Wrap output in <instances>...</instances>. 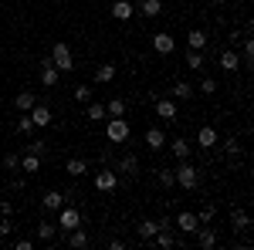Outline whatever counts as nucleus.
Instances as JSON below:
<instances>
[{
  "mask_svg": "<svg viewBox=\"0 0 254 250\" xmlns=\"http://www.w3.org/2000/svg\"><path fill=\"white\" fill-rule=\"evenodd\" d=\"M196 220H200V227L214 223V220H217V206H214V203H203V210L196 213Z\"/></svg>",
  "mask_w": 254,
  "mask_h": 250,
  "instance_id": "obj_31",
  "label": "nucleus"
},
{
  "mask_svg": "<svg viewBox=\"0 0 254 250\" xmlns=\"http://www.w3.org/2000/svg\"><path fill=\"white\" fill-rule=\"evenodd\" d=\"M109 14H112L116 20H132L136 17V3H129V0H112Z\"/></svg>",
  "mask_w": 254,
  "mask_h": 250,
  "instance_id": "obj_8",
  "label": "nucleus"
},
{
  "mask_svg": "<svg viewBox=\"0 0 254 250\" xmlns=\"http://www.w3.org/2000/svg\"><path fill=\"white\" fill-rule=\"evenodd\" d=\"M196 92H203V95H214V92H217V81H214V78H203Z\"/></svg>",
  "mask_w": 254,
  "mask_h": 250,
  "instance_id": "obj_40",
  "label": "nucleus"
},
{
  "mask_svg": "<svg viewBox=\"0 0 254 250\" xmlns=\"http://www.w3.org/2000/svg\"><path fill=\"white\" fill-rule=\"evenodd\" d=\"M156 230H159V223H156V220H142V223H139V227H136L139 240H146V244H149V240L156 237Z\"/></svg>",
  "mask_w": 254,
  "mask_h": 250,
  "instance_id": "obj_25",
  "label": "nucleus"
},
{
  "mask_svg": "<svg viewBox=\"0 0 254 250\" xmlns=\"http://www.w3.org/2000/svg\"><path fill=\"white\" fill-rule=\"evenodd\" d=\"M217 142H220V139H217V132L210 129V125H203V129L196 132V146H200V149H214Z\"/></svg>",
  "mask_w": 254,
  "mask_h": 250,
  "instance_id": "obj_17",
  "label": "nucleus"
},
{
  "mask_svg": "<svg viewBox=\"0 0 254 250\" xmlns=\"http://www.w3.org/2000/svg\"><path fill=\"white\" fill-rule=\"evenodd\" d=\"M55 237H58V223L41 220V223H38V240H44V244H48V240H55Z\"/></svg>",
  "mask_w": 254,
  "mask_h": 250,
  "instance_id": "obj_29",
  "label": "nucleus"
},
{
  "mask_svg": "<svg viewBox=\"0 0 254 250\" xmlns=\"http://www.w3.org/2000/svg\"><path fill=\"white\" fill-rule=\"evenodd\" d=\"M27 115H31V122H34V129H48V125H51V108H48V105H38V101H34V108H31V112H27Z\"/></svg>",
  "mask_w": 254,
  "mask_h": 250,
  "instance_id": "obj_9",
  "label": "nucleus"
},
{
  "mask_svg": "<svg viewBox=\"0 0 254 250\" xmlns=\"http://www.w3.org/2000/svg\"><path fill=\"white\" fill-rule=\"evenodd\" d=\"M231 227H234L237 233H244L248 227H251V216H248L244 210H231Z\"/></svg>",
  "mask_w": 254,
  "mask_h": 250,
  "instance_id": "obj_26",
  "label": "nucleus"
},
{
  "mask_svg": "<svg viewBox=\"0 0 254 250\" xmlns=\"http://www.w3.org/2000/svg\"><path fill=\"white\" fill-rule=\"evenodd\" d=\"M254 61V38H244V58H241V64H251Z\"/></svg>",
  "mask_w": 254,
  "mask_h": 250,
  "instance_id": "obj_38",
  "label": "nucleus"
},
{
  "mask_svg": "<svg viewBox=\"0 0 254 250\" xmlns=\"http://www.w3.org/2000/svg\"><path fill=\"white\" fill-rule=\"evenodd\" d=\"M224 152L231 155V159H237V155H241V142H237L234 135H231V139H227V142H224Z\"/></svg>",
  "mask_w": 254,
  "mask_h": 250,
  "instance_id": "obj_37",
  "label": "nucleus"
},
{
  "mask_svg": "<svg viewBox=\"0 0 254 250\" xmlns=\"http://www.w3.org/2000/svg\"><path fill=\"white\" fill-rule=\"evenodd\" d=\"M153 240H156V247L170 250V247L176 244V237H173V227H163V230H156V237H153Z\"/></svg>",
  "mask_w": 254,
  "mask_h": 250,
  "instance_id": "obj_28",
  "label": "nucleus"
},
{
  "mask_svg": "<svg viewBox=\"0 0 254 250\" xmlns=\"http://www.w3.org/2000/svg\"><path fill=\"white\" fill-rule=\"evenodd\" d=\"M14 247L17 250H34V240H14Z\"/></svg>",
  "mask_w": 254,
  "mask_h": 250,
  "instance_id": "obj_44",
  "label": "nucleus"
},
{
  "mask_svg": "<svg viewBox=\"0 0 254 250\" xmlns=\"http://www.w3.org/2000/svg\"><path fill=\"white\" fill-rule=\"evenodd\" d=\"M129 135H132V129H129L126 115H122V118H109V122H105V139H109L112 146H126Z\"/></svg>",
  "mask_w": 254,
  "mask_h": 250,
  "instance_id": "obj_2",
  "label": "nucleus"
},
{
  "mask_svg": "<svg viewBox=\"0 0 254 250\" xmlns=\"http://www.w3.org/2000/svg\"><path fill=\"white\" fill-rule=\"evenodd\" d=\"M17 132H20V135H31V132H34V122H31V115H27V112H20V118H17Z\"/></svg>",
  "mask_w": 254,
  "mask_h": 250,
  "instance_id": "obj_36",
  "label": "nucleus"
},
{
  "mask_svg": "<svg viewBox=\"0 0 254 250\" xmlns=\"http://www.w3.org/2000/svg\"><path fill=\"white\" fill-rule=\"evenodd\" d=\"M196 244H200V247L203 250H210V247H217V233L210 230V223H207V227H196Z\"/></svg>",
  "mask_w": 254,
  "mask_h": 250,
  "instance_id": "obj_16",
  "label": "nucleus"
},
{
  "mask_svg": "<svg viewBox=\"0 0 254 250\" xmlns=\"http://www.w3.org/2000/svg\"><path fill=\"white\" fill-rule=\"evenodd\" d=\"M92 244V237L85 233V227H75V230H68V247H75V250H85Z\"/></svg>",
  "mask_w": 254,
  "mask_h": 250,
  "instance_id": "obj_13",
  "label": "nucleus"
},
{
  "mask_svg": "<svg viewBox=\"0 0 254 250\" xmlns=\"http://www.w3.org/2000/svg\"><path fill=\"white\" fill-rule=\"evenodd\" d=\"M220 68H224L227 75L241 71V68H244V64H241V54H234V51H224V54H220Z\"/></svg>",
  "mask_w": 254,
  "mask_h": 250,
  "instance_id": "obj_18",
  "label": "nucleus"
},
{
  "mask_svg": "<svg viewBox=\"0 0 254 250\" xmlns=\"http://www.w3.org/2000/svg\"><path fill=\"white\" fill-rule=\"evenodd\" d=\"M105 112H109V118H122L126 115V98H112V101L105 105Z\"/></svg>",
  "mask_w": 254,
  "mask_h": 250,
  "instance_id": "obj_32",
  "label": "nucleus"
},
{
  "mask_svg": "<svg viewBox=\"0 0 254 250\" xmlns=\"http://www.w3.org/2000/svg\"><path fill=\"white\" fill-rule=\"evenodd\" d=\"M3 166H7V169H20V155H3Z\"/></svg>",
  "mask_w": 254,
  "mask_h": 250,
  "instance_id": "obj_43",
  "label": "nucleus"
},
{
  "mask_svg": "<svg viewBox=\"0 0 254 250\" xmlns=\"http://www.w3.org/2000/svg\"><path fill=\"white\" fill-rule=\"evenodd\" d=\"M142 142H146L153 152H159V149L166 146V132H163V129H149V132L142 135Z\"/></svg>",
  "mask_w": 254,
  "mask_h": 250,
  "instance_id": "obj_15",
  "label": "nucleus"
},
{
  "mask_svg": "<svg viewBox=\"0 0 254 250\" xmlns=\"http://www.w3.org/2000/svg\"><path fill=\"white\" fill-rule=\"evenodd\" d=\"M119 173H126L129 179H132V176H139V159L132 152H126L122 159H119Z\"/></svg>",
  "mask_w": 254,
  "mask_h": 250,
  "instance_id": "obj_19",
  "label": "nucleus"
},
{
  "mask_svg": "<svg viewBox=\"0 0 254 250\" xmlns=\"http://www.w3.org/2000/svg\"><path fill=\"white\" fill-rule=\"evenodd\" d=\"M136 14H142V17H149V20H156L159 14H163V0H139Z\"/></svg>",
  "mask_w": 254,
  "mask_h": 250,
  "instance_id": "obj_11",
  "label": "nucleus"
},
{
  "mask_svg": "<svg viewBox=\"0 0 254 250\" xmlns=\"http://www.w3.org/2000/svg\"><path fill=\"white\" fill-rule=\"evenodd\" d=\"M27 152H31V155H44V142H41V139L27 142Z\"/></svg>",
  "mask_w": 254,
  "mask_h": 250,
  "instance_id": "obj_41",
  "label": "nucleus"
},
{
  "mask_svg": "<svg viewBox=\"0 0 254 250\" xmlns=\"http://www.w3.org/2000/svg\"><path fill=\"white\" fill-rule=\"evenodd\" d=\"M173 176H176V186L187 190V193H193L196 186H200V169H196L190 159H180V166L173 169Z\"/></svg>",
  "mask_w": 254,
  "mask_h": 250,
  "instance_id": "obj_1",
  "label": "nucleus"
},
{
  "mask_svg": "<svg viewBox=\"0 0 254 250\" xmlns=\"http://www.w3.org/2000/svg\"><path fill=\"white\" fill-rule=\"evenodd\" d=\"M51 64L58 68L61 75H68V71L75 68V54H71V48H68L64 41H58V44L51 48Z\"/></svg>",
  "mask_w": 254,
  "mask_h": 250,
  "instance_id": "obj_3",
  "label": "nucleus"
},
{
  "mask_svg": "<svg viewBox=\"0 0 254 250\" xmlns=\"http://www.w3.org/2000/svg\"><path fill=\"white\" fill-rule=\"evenodd\" d=\"M156 173H159V186H163V190H173V186H176L173 169H156Z\"/></svg>",
  "mask_w": 254,
  "mask_h": 250,
  "instance_id": "obj_35",
  "label": "nucleus"
},
{
  "mask_svg": "<svg viewBox=\"0 0 254 250\" xmlns=\"http://www.w3.org/2000/svg\"><path fill=\"white\" fill-rule=\"evenodd\" d=\"M187 44H190L193 51H203V48H207V31H200V27H193V31L187 34Z\"/></svg>",
  "mask_w": 254,
  "mask_h": 250,
  "instance_id": "obj_27",
  "label": "nucleus"
},
{
  "mask_svg": "<svg viewBox=\"0 0 254 250\" xmlns=\"http://www.w3.org/2000/svg\"><path fill=\"white\" fill-rule=\"evenodd\" d=\"M64 173H71V179H78V176H85V173H88V162H85L81 155H75V159H68Z\"/></svg>",
  "mask_w": 254,
  "mask_h": 250,
  "instance_id": "obj_24",
  "label": "nucleus"
},
{
  "mask_svg": "<svg viewBox=\"0 0 254 250\" xmlns=\"http://www.w3.org/2000/svg\"><path fill=\"white\" fill-rule=\"evenodd\" d=\"M81 223H85V220H81V213L75 210V206H68V203H64V206L58 210V230L61 233L75 230V227H81Z\"/></svg>",
  "mask_w": 254,
  "mask_h": 250,
  "instance_id": "obj_4",
  "label": "nucleus"
},
{
  "mask_svg": "<svg viewBox=\"0 0 254 250\" xmlns=\"http://www.w3.org/2000/svg\"><path fill=\"white\" fill-rule=\"evenodd\" d=\"M119 190V173L116 169H98L95 173V193H116Z\"/></svg>",
  "mask_w": 254,
  "mask_h": 250,
  "instance_id": "obj_5",
  "label": "nucleus"
},
{
  "mask_svg": "<svg viewBox=\"0 0 254 250\" xmlns=\"http://www.w3.org/2000/svg\"><path fill=\"white\" fill-rule=\"evenodd\" d=\"M85 118H92V122H105L109 112H105V105H98V101H88V108H85Z\"/></svg>",
  "mask_w": 254,
  "mask_h": 250,
  "instance_id": "obj_30",
  "label": "nucleus"
},
{
  "mask_svg": "<svg viewBox=\"0 0 254 250\" xmlns=\"http://www.w3.org/2000/svg\"><path fill=\"white\" fill-rule=\"evenodd\" d=\"M116 81V64H98L95 68V85H112Z\"/></svg>",
  "mask_w": 254,
  "mask_h": 250,
  "instance_id": "obj_22",
  "label": "nucleus"
},
{
  "mask_svg": "<svg viewBox=\"0 0 254 250\" xmlns=\"http://www.w3.org/2000/svg\"><path fill=\"white\" fill-rule=\"evenodd\" d=\"M187 68L200 71V68H203V51H193V48H190V51H187Z\"/></svg>",
  "mask_w": 254,
  "mask_h": 250,
  "instance_id": "obj_34",
  "label": "nucleus"
},
{
  "mask_svg": "<svg viewBox=\"0 0 254 250\" xmlns=\"http://www.w3.org/2000/svg\"><path fill=\"white\" fill-rule=\"evenodd\" d=\"M75 98L88 105V101H92V88H88V85H75Z\"/></svg>",
  "mask_w": 254,
  "mask_h": 250,
  "instance_id": "obj_39",
  "label": "nucleus"
},
{
  "mask_svg": "<svg viewBox=\"0 0 254 250\" xmlns=\"http://www.w3.org/2000/svg\"><path fill=\"white\" fill-rule=\"evenodd\" d=\"M173 227H176L180 233H193L196 227H200V220H196V213H190V210H180V213L173 216Z\"/></svg>",
  "mask_w": 254,
  "mask_h": 250,
  "instance_id": "obj_7",
  "label": "nucleus"
},
{
  "mask_svg": "<svg viewBox=\"0 0 254 250\" xmlns=\"http://www.w3.org/2000/svg\"><path fill=\"white\" fill-rule=\"evenodd\" d=\"M58 78H61V71L51 64V58H44V68H41V85H44V88H55V85H58Z\"/></svg>",
  "mask_w": 254,
  "mask_h": 250,
  "instance_id": "obj_12",
  "label": "nucleus"
},
{
  "mask_svg": "<svg viewBox=\"0 0 254 250\" xmlns=\"http://www.w3.org/2000/svg\"><path fill=\"white\" fill-rule=\"evenodd\" d=\"M170 95H173L176 101H190V98L196 95V88L190 85V81H176V85H173V92H170Z\"/></svg>",
  "mask_w": 254,
  "mask_h": 250,
  "instance_id": "obj_21",
  "label": "nucleus"
},
{
  "mask_svg": "<svg viewBox=\"0 0 254 250\" xmlns=\"http://www.w3.org/2000/svg\"><path fill=\"white\" fill-rule=\"evenodd\" d=\"M153 108H156V115L163 118V122H173V118L180 115V108H176L173 98H153Z\"/></svg>",
  "mask_w": 254,
  "mask_h": 250,
  "instance_id": "obj_6",
  "label": "nucleus"
},
{
  "mask_svg": "<svg viewBox=\"0 0 254 250\" xmlns=\"http://www.w3.org/2000/svg\"><path fill=\"white\" fill-rule=\"evenodd\" d=\"M20 169H24V173H38L41 169V155H24V159H20Z\"/></svg>",
  "mask_w": 254,
  "mask_h": 250,
  "instance_id": "obj_33",
  "label": "nucleus"
},
{
  "mask_svg": "<svg viewBox=\"0 0 254 250\" xmlns=\"http://www.w3.org/2000/svg\"><path fill=\"white\" fill-rule=\"evenodd\" d=\"M34 101H38V95H34V92H17L14 108H17V112H31V108H34Z\"/></svg>",
  "mask_w": 254,
  "mask_h": 250,
  "instance_id": "obj_23",
  "label": "nucleus"
},
{
  "mask_svg": "<svg viewBox=\"0 0 254 250\" xmlns=\"http://www.w3.org/2000/svg\"><path fill=\"white\" fill-rule=\"evenodd\" d=\"M64 203H68V200H64V193H61V190H48V193H44V210H55V213H58Z\"/></svg>",
  "mask_w": 254,
  "mask_h": 250,
  "instance_id": "obj_20",
  "label": "nucleus"
},
{
  "mask_svg": "<svg viewBox=\"0 0 254 250\" xmlns=\"http://www.w3.org/2000/svg\"><path fill=\"white\" fill-rule=\"evenodd\" d=\"M173 48H176L173 34H166V31L153 34V51H156V54H173Z\"/></svg>",
  "mask_w": 254,
  "mask_h": 250,
  "instance_id": "obj_10",
  "label": "nucleus"
},
{
  "mask_svg": "<svg viewBox=\"0 0 254 250\" xmlns=\"http://www.w3.org/2000/svg\"><path fill=\"white\" fill-rule=\"evenodd\" d=\"M190 149H193V142L183 139V135H176L173 142H170V152H173L176 159H190Z\"/></svg>",
  "mask_w": 254,
  "mask_h": 250,
  "instance_id": "obj_14",
  "label": "nucleus"
},
{
  "mask_svg": "<svg viewBox=\"0 0 254 250\" xmlns=\"http://www.w3.org/2000/svg\"><path fill=\"white\" fill-rule=\"evenodd\" d=\"M7 233H14V220H10V216L0 220V237H7Z\"/></svg>",
  "mask_w": 254,
  "mask_h": 250,
  "instance_id": "obj_42",
  "label": "nucleus"
}]
</instances>
